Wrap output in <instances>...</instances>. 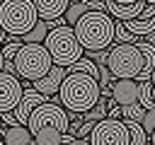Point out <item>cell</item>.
Segmentation results:
<instances>
[{"instance_id": "6da1fadb", "label": "cell", "mask_w": 155, "mask_h": 145, "mask_svg": "<svg viewBox=\"0 0 155 145\" xmlns=\"http://www.w3.org/2000/svg\"><path fill=\"white\" fill-rule=\"evenodd\" d=\"M99 97H102V85L90 72H68L58 89V102L73 114L90 111L99 102Z\"/></svg>"}, {"instance_id": "7a4b0ae2", "label": "cell", "mask_w": 155, "mask_h": 145, "mask_svg": "<svg viewBox=\"0 0 155 145\" xmlns=\"http://www.w3.org/2000/svg\"><path fill=\"white\" fill-rule=\"evenodd\" d=\"M73 27L85 51L111 48L116 41V19H111L107 10H87Z\"/></svg>"}, {"instance_id": "3957f363", "label": "cell", "mask_w": 155, "mask_h": 145, "mask_svg": "<svg viewBox=\"0 0 155 145\" xmlns=\"http://www.w3.org/2000/svg\"><path fill=\"white\" fill-rule=\"evenodd\" d=\"M44 44H46V48L51 51L53 63H56V65H65V68H68L70 63H75L78 58H82V51H85V46L80 44L73 24H61V27L48 29Z\"/></svg>"}, {"instance_id": "277c9868", "label": "cell", "mask_w": 155, "mask_h": 145, "mask_svg": "<svg viewBox=\"0 0 155 145\" xmlns=\"http://www.w3.org/2000/svg\"><path fill=\"white\" fill-rule=\"evenodd\" d=\"M39 10L34 0H2L0 2V24L10 36H24L39 22Z\"/></svg>"}, {"instance_id": "5b68a950", "label": "cell", "mask_w": 155, "mask_h": 145, "mask_svg": "<svg viewBox=\"0 0 155 145\" xmlns=\"http://www.w3.org/2000/svg\"><path fill=\"white\" fill-rule=\"evenodd\" d=\"M17 75L24 80H39L53 68V56L46 48V44H24L15 56Z\"/></svg>"}, {"instance_id": "8992f818", "label": "cell", "mask_w": 155, "mask_h": 145, "mask_svg": "<svg viewBox=\"0 0 155 145\" xmlns=\"http://www.w3.org/2000/svg\"><path fill=\"white\" fill-rule=\"evenodd\" d=\"M107 65L114 77H138L145 65V56L136 41H126V44H116L109 48Z\"/></svg>"}, {"instance_id": "52a82bcc", "label": "cell", "mask_w": 155, "mask_h": 145, "mask_svg": "<svg viewBox=\"0 0 155 145\" xmlns=\"http://www.w3.org/2000/svg\"><path fill=\"white\" fill-rule=\"evenodd\" d=\"M27 126L31 128V133H36V130H41V128H58V130L68 133L70 116H68V111H65L63 104H56V102L48 99V102L39 104V106L31 111Z\"/></svg>"}, {"instance_id": "ba28073f", "label": "cell", "mask_w": 155, "mask_h": 145, "mask_svg": "<svg viewBox=\"0 0 155 145\" xmlns=\"http://www.w3.org/2000/svg\"><path fill=\"white\" fill-rule=\"evenodd\" d=\"M90 145H128L131 135H128V126L126 121H119L116 116H104L102 121L94 123L92 133H90Z\"/></svg>"}, {"instance_id": "9c48e42d", "label": "cell", "mask_w": 155, "mask_h": 145, "mask_svg": "<svg viewBox=\"0 0 155 145\" xmlns=\"http://www.w3.org/2000/svg\"><path fill=\"white\" fill-rule=\"evenodd\" d=\"M22 94H24V87L17 80V72L0 70V114L2 111H15Z\"/></svg>"}, {"instance_id": "30bf717a", "label": "cell", "mask_w": 155, "mask_h": 145, "mask_svg": "<svg viewBox=\"0 0 155 145\" xmlns=\"http://www.w3.org/2000/svg\"><path fill=\"white\" fill-rule=\"evenodd\" d=\"M111 97L126 106V104H133L140 99V82L136 77H116L111 82Z\"/></svg>"}, {"instance_id": "8fae6325", "label": "cell", "mask_w": 155, "mask_h": 145, "mask_svg": "<svg viewBox=\"0 0 155 145\" xmlns=\"http://www.w3.org/2000/svg\"><path fill=\"white\" fill-rule=\"evenodd\" d=\"M51 97L48 94H44V92H39L36 87H29V89H24V94H22V99H19V104L15 106V116L19 118V123H29V116H31V111L39 106V104H44V102H48Z\"/></svg>"}, {"instance_id": "7c38bea8", "label": "cell", "mask_w": 155, "mask_h": 145, "mask_svg": "<svg viewBox=\"0 0 155 145\" xmlns=\"http://www.w3.org/2000/svg\"><path fill=\"white\" fill-rule=\"evenodd\" d=\"M65 75H68V68H65V65H56V63H53V68H51L44 77L34 80V87H36L39 92H44V94L53 97V94H58V89H61V85H63Z\"/></svg>"}, {"instance_id": "4fadbf2b", "label": "cell", "mask_w": 155, "mask_h": 145, "mask_svg": "<svg viewBox=\"0 0 155 145\" xmlns=\"http://www.w3.org/2000/svg\"><path fill=\"white\" fill-rule=\"evenodd\" d=\"M145 0H136V2H119V0H107V12H111L116 19H133L140 17V12L145 10Z\"/></svg>"}, {"instance_id": "5bb4252c", "label": "cell", "mask_w": 155, "mask_h": 145, "mask_svg": "<svg viewBox=\"0 0 155 145\" xmlns=\"http://www.w3.org/2000/svg\"><path fill=\"white\" fill-rule=\"evenodd\" d=\"M2 140L7 145H29V143H34V133L29 126L17 123V126H7L2 130Z\"/></svg>"}, {"instance_id": "9a60e30c", "label": "cell", "mask_w": 155, "mask_h": 145, "mask_svg": "<svg viewBox=\"0 0 155 145\" xmlns=\"http://www.w3.org/2000/svg\"><path fill=\"white\" fill-rule=\"evenodd\" d=\"M70 2L73 0H34L41 19H56V17L65 14V10H68Z\"/></svg>"}, {"instance_id": "2e32d148", "label": "cell", "mask_w": 155, "mask_h": 145, "mask_svg": "<svg viewBox=\"0 0 155 145\" xmlns=\"http://www.w3.org/2000/svg\"><path fill=\"white\" fill-rule=\"evenodd\" d=\"M126 29L136 36H148L153 29H155V17H133V19H126L124 22Z\"/></svg>"}, {"instance_id": "e0dca14e", "label": "cell", "mask_w": 155, "mask_h": 145, "mask_svg": "<svg viewBox=\"0 0 155 145\" xmlns=\"http://www.w3.org/2000/svg\"><path fill=\"white\" fill-rule=\"evenodd\" d=\"M34 143L36 145H58L63 143V130L58 128H41L34 133Z\"/></svg>"}, {"instance_id": "ac0fdd59", "label": "cell", "mask_w": 155, "mask_h": 145, "mask_svg": "<svg viewBox=\"0 0 155 145\" xmlns=\"http://www.w3.org/2000/svg\"><path fill=\"white\" fill-rule=\"evenodd\" d=\"M68 72H90V75H94V77L99 80V65H97L90 56H82V58H78L75 63H70V65H68Z\"/></svg>"}, {"instance_id": "d6986e66", "label": "cell", "mask_w": 155, "mask_h": 145, "mask_svg": "<svg viewBox=\"0 0 155 145\" xmlns=\"http://www.w3.org/2000/svg\"><path fill=\"white\" fill-rule=\"evenodd\" d=\"M126 126H128V135H131V143L133 145H148L150 143V133L143 128L140 121H126Z\"/></svg>"}, {"instance_id": "ffe728a7", "label": "cell", "mask_w": 155, "mask_h": 145, "mask_svg": "<svg viewBox=\"0 0 155 145\" xmlns=\"http://www.w3.org/2000/svg\"><path fill=\"white\" fill-rule=\"evenodd\" d=\"M46 34H48V22H46V19H39V22L34 24V29H29V31L22 36V41H24V44H44Z\"/></svg>"}, {"instance_id": "44dd1931", "label": "cell", "mask_w": 155, "mask_h": 145, "mask_svg": "<svg viewBox=\"0 0 155 145\" xmlns=\"http://www.w3.org/2000/svg\"><path fill=\"white\" fill-rule=\"evenodd\" d=\"M87 10H92V2H90V0H73V2L68 5V10H65V19H68L70 24H75Z\"/></svg>"}, {"instance_id": "7402d4cb", "label": "cell", "mask_w": 155, "mask_h": 145, "mask_svg": "<svg viewBox=\"0 0 155 145\" xmlns=\"http://www.w3.org/2000/svg\"><path fill=\"white\" fill-rule=\"evenodd\" d=\"M121 116H124L126 121H143V116H145V106H143L140 102L126 104V106H121Z\"/></svg>"}, {"instance_id": "603a6c76", "label": "cell", "mask_w": 155, "mask_h": 145, "mask_svg": "<svg viewBox=\"0 0 155 145\" xmlns=\"http://www.w3.org/2000/svg\"><path fill=\"white\" fill-rule=\"evenodd\" d=\"M153 89H155V87H153V80H143V82H140V99H138V102H140L145 109H153V106H155Z\"/></svg>"}, {"instance_id": "cb8c5ba5", "label": "cell", "mask_w": 155, "mask_h": 145, "mask_svg": "<svg viewBox=\"0 0 155 145\" xmlns=\"http://www.w3.org/2000/svg\"><path fill=\"white\" fill-rule=\"evenodd\" d=\"M126 41H138L136 34H131L124 24V19H116V44H126Z\"/></svg>"}, {"instance_id": "d4e9b609", "label": "cell", "mask_w": 155, "mask_h": 145, "mask_svg": "<svg viewBox=\"0 0 155 145\" xmlns=\"http://www.w3.org/2000/svg\"><path fill=\"white\" fill-rule=\"evenodd\" d=\"M24 46V41H22V36L19 39H12V41H7L5 46H2V53H5V60H15V56H17V51Z\"/></svg>"}, {"instance_id": "484cf974", "label": "cell", "mask_w": 155, "mask_h": 145, "mask_svg": "<svg viewBox=\"0 0 155 145\" xmlns=\"http://www.w3.org/2000/svg\"><path fill=\"white\" fill-rule=\"evenodd\" d=\"M87 56L97 63V65H107L109 60V48H99V51H87Z\"/></svg>"}, {"instance_id": "4316f807", "label": "cell", "mask_w": 155, "mask_h": 145, "mask_svg": "<svg viewBox=\"0 0 155 145\" xmlns=\"http://www.w3.org/2000/svg\"><path fill=\"white\" fill-rule=\"evenodd\" d=\"M140 123H143V128H145L148 133L155 130V106H153V109H145V116H143Z\"/></svg>"}, {"instance_id": "83f0119b", "label": "cell", "mask_w": 155, "mask_h": 145, "mask_svg": "<svg viewBox=\"0 0 155 145\" xmlns=\"http://www.w3.org/2000/svg\"><path fill=\"white\" fill-rule=\"evenodd\" d=\"M94 123H97V121H90V118H85V123H82V126L78 128V135H82V140H85L87 145H90V140H87V138H90V133H92Z\"/></svg>"}, {"instance_id": "f1b7e54d", "label": "cell", "mask_w": 155, "mask_h": 145, "mask_svg": "<svg viewBox=\"0 0 155 145\" xmlns=\"http://www.w3.org/2000/svg\"><path fill=\"white\" fill-rule=\"evenodd\" d=\"M85 123V114H75L70 116V126H68V133H78V128Z\"/></svg>"}, {"instance_id": "f546056e", "label": "cell", "mask_w": 155, "mask_h": 145, "mask_svg": "<svg viewBox=\"0 0 155 145\" xmlns=\"http://www.w3.org/2000/svg\"><path fill=\"white\" fill-rule=\"evenodd\" d=\"M5 39H7V31H5V27H2V24H0V46H2V44H5Z\"/></svg>"}, {"instance_id": "4dcf8cb0", "label": "cell", "mask_w": 155, "mask_h": 145, "mask_svg": "<svg viewBox=\"0 0 155 145\" xmlns=\"http://www.w3.org/2000/svg\"><path fill=\"white\" fill-rule=\"evenodd\" d=\"M148 41H150V44H155V29H153V31L148 34Z\"/></svg>"}, {"instance_id": "1f68e13d", "label": "cell", "mask_w": 155, "mask_h": 145, "mask_svg": "<svg viewBox=\"0 0 155 145\" xmlns=\"http://www.w3.org/2000/svg\"><path fill=\"white\" fill-rule=\"evenodd\" d=\"M2 68H5V53L0 51V70H2Z\"/></svg>"}, {"instance_id": "d6a6232c", "label": "cell", "mask_w": 155, "mask_h": 145, "mask_svg": "<svg viewBox=\"0 0 155 145\" xmlns=\"http://www.w3.org/2000/svg\"><path fill=\"white\" fill-rule=\"evenodd\" d=\"M150 143H153V145H155V130H153V133H150Z\"/></svg>"}, {"instance_id": "836d02e7", "label": "cell", "mask_w": 155, "mask_h": 145, "mask_svg": "<svg viewBox=\"0 0 155 145\" xmlns=\"http://www.w3.org/2000/svg\"><path fill=\"white\" fill-rule=\"evenodd\" d=\"M150 80H153V87H155V70H153V77H150Z\"/></svg>"}, {"instance_id": "e575fe53", "label": "cell", "mask_w": 155, "mask_h": 145, "mask_svg": "<svg viewBox=\"0 0 155 145\" xmlns=\"http://www.w3.org/2000/svg\"><path fill=\"white\" fill-rule=\"evenodd\" d=\"M119 2H136V0H119Z\"/></svg>"}, {"instance_id": "d590c367", "label": "cell", "mask_w": 155, "mask_h": 145, "mask_svg": "<svg viewBox=\"0 0 155 145\" xmlns=\"http://www.w3.org/2000/svg\"><path fill=\"white\" fill-rule=\"evenodd\" d=\"M0 126H2V114H0Z\"/></svg>"}, {"instance_id": "8d00e7d4", "label": "cell", "mask_w": 155, "mask_h": 145, "mask_svg": "<svg viewBox=\"0 0 155 145\" xmlns=\"http://www.w3.org/2000/svg\"><path fill=\"white\" fill-rule=\"evenodd\" d=\"M145 2H153V5H155V0H145Z\"/></svg>"}, {"instance_id": "74e56055", "label": "cell", "mask_w": 155, "mask_h": 145, "mask_svg": "<svg viewBox=\"0 0 155 145\" xmlns=\"http://www.w3.org/2000/svg\"><path fill=\"white\" fill-rule=\"evenodd\" d=\"M153 97H155V89H153Z\"/></svg>"}, {"instance_id": "f35d334b", "label": "cell", "mask_w": 155, "mask_h": 145, "mask_svg": "<svg viewBox=\"0 0 155 145\" xmlns=\"http://www.w3.org/2000/svg\"><path fill=\"white\" fill-rule=\"evenodd\" d=\"M90 2H94V0H90Z\"/></svg>"}, {"instance_id": "ab89813d", "label": "cell", "mask_w": 155, "mask_h": 145, "mask_svg": "<svg viewBox=\"0 0 155 145\" xmlns=\"http://www.w3.org/2000/svg\"><path fill=\"white\" fill-rule=\"evenodd\" d=\"M0 2H2V0H0Z\"/></svg>"}]
</instances>
